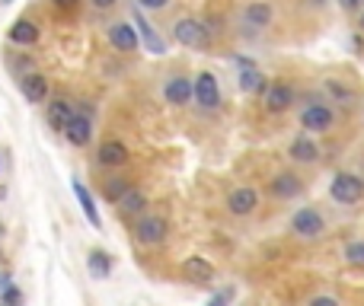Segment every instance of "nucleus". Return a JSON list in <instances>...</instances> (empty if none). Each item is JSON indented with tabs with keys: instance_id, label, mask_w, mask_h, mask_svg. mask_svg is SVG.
<instances>
[{
	"instance_id": "obj_1",
	"label": "nucleus",
	"mask_w": 364,
	"mask_h": 306,
	"mask_svg": "<svg viewBox=\"0 0 364 306\" xmlns=\"http://www.w3.org/2000/svg\"><path fill=\"white\" fill-rule=\"evenodd\" d=\"M132 236L141 249H157V246L166 243L170 236V220L164 214H141L132 226Z\"/></svg>"
},
{
	"instance_id": "obj_2",
	"label": "nucleus",
	"mask_w": 364,
	"mask_h": 306,
	"mask_svg": "<svg viewBox=\"0 0 364 306\" xmlns=\"http://www.w3.org/2000/svg\"><path fill=\"white\" fill-rule=\"evenodd\" d=\"M170 35H173V42H176V45H182V48L201 51V48H208V45H211V35H214V32L208 29L205 19L182 16V19H176V23L170 26Z\"/></svg>"
},
{
	"instance_id": "obj_3",
	"label": "nucleus",
	"mask_w": 364,
	"mask_h": 306,
	"mask_svg": "<svg viewBox=\"0 0 364 306\" xmlns=\"http://www.w3.org/2000/svg\"><path fill=\"white\" fill-rule=\"evenodd\" d=\"M106 38H109V45H112V51H119V55H134V51H141L138 26H134L132 19H115V23H109Z\"/></svg>"
},
{
	"instance_id": "obj_4",
	"label": "nucleus",
	"mask_w": 364,
	"mask_h": 306,
	"mask_svg": "<svg viewBox=\"0 0 364 306\" xmlns=\"http://www.w3.org/2000/svg\"><path fill=\"white\" fill-rule=\"evenodd\" d=\"M329 198H333L336 204H358L364 198V179L355 173L333 175V182H329Z\"/></svg>"
},
{
	"instance_id": "obj_5",
	"label": "nucleus",
	"mask_w": 364,
	"mask_h": 306,
	"mask_svg": "<svg viewBox=\"0 0 364 306\" xmlns=\"http://www.w3.org/2000/svg\"><path fill=\"white\" fill-rule=\"evenodd\" d=\"M233 64L240 67V74H237L240 89H243L246 96H265L269 80H265V74L256 67V61H252V58H246V55H237V58H233Z\"/></svg>"
},
{
	"instance_id": "obj_6",
	"label": "nucleus",
	"mask_w": 364,
	"mask_h": 306,
	"mask_svg": "<svg viewBox=\"0 0 364 306\" xmlns=\"http://www.w3.org/2000/svg\"><path fill=\"white\" fill-rule=\"evenodd\" d=\"M195 106H198L201 112H218L220 109V83L211 70L195 74Z\"/></svg>"
},
{
	"instance_id": "obj_7",
	"label": "nucleus",
	"mask_w": 364,
	"mask_h": 306,
	"mask_svg": "<svg viewBox=\"0 0 364 306\" xmlns=\"http://www.w3.org/2000/svg\"><path fill=\"white\" fill-rule=\"evenodd\" d=\"M61 134H64V141H68L70 147H90L93 144V134H96V119L74 109V115H70V121L64 125Z\"/></svg>"
},
{
	"instance_id": "obj_8",
	"label": "nucleus",
	"mask_w": 364,
	"mask_h": 306,
	"mask_svg": "<svg viewBox=\"0 0 364 306\" xmlns=\"http://www.w3.org/2000/svg\"><path fill=\"white\" fill-rule=\"evenodd\" d=\"M132 23L138 26V35H141V48H147L154 58H164L166 55V38L160 35L157 29L151 26V19H147V13L141 10L138 4H134V10H132Z\"/></svg>"
},
{
	"instance_id": "obj_9",
	"label": "nucleus",
	"mask_w": 364,
	"mask_h": 306,
	"mask_svg": "<svg viewBox=\"0 0 364 306\" xmlns=\"http://www.w3.org/2000/svg\"><path fill=\"white\" fill-rule=\"evenodd\" d=\"M6 42H10L13 48H36V45L42 42V26L32 16H16L13 26L6 29Z\"/></svg>"
},
{
	"instance_id": "obj_10",
	"label": "nucleus",
	"mask_w": 364,
	"mask_h": 306,
	"mask_svg": "<svg viewBox=\"0 0 364 306\" xmlns=\"http://www.w3.org/2000/svg\"><path fill=\"white\" fill-rule=\"evenodd\" d=\"M275 19V6L269 0H250V4L240 10V23L246 32H265Z\"/></svg>"
},
{
	"instance_id": "obj_11",
	"label": "nucleus",
	"mask_w": 364,
	"mask_h": 306,
	"mask_svg": "<svg viewBox=\"0 0 364 306\" xmlns=\"http://www.w3.org/2000/svg\"><path fill=\"white\" fill-rule=\"evenodd\" d=\"M323 230H326V220H323V214L316 207H301L291 217V233L297 239H316L323 236Z\"/></svg>"
},
{
	"instance_id": "obj_12",
	"label": "nucleus",
	"mask_w": 364,
	"mask_h": 306,
	"mask_svg": "<svg viewBox=\"0 0 364 306\" xmlns=\"http://www.w3.org/2000/svg\"><path fill=\"white\" fill-rule=\"evenodd\" d=\"M128 160H132V151L119 138H106L96 147V166L100 169H122V166H128Z\"/></svg>"
},
{
	"instance_id": "obj_13",
	"label": "nucleus",
	"mask_w": 364,
	"mask_h": 306,
	"mask_svg": "<svg viewBox=\"0 0 364 306\" xmlns=\"http://www.w3.org/2000/svg\"><path fill=\"white\" fill-rule=\"evenodd\" d=\"M164 102H170L176 109L195 102V80H188L186 74H170L164 83Z\"/></svg>"
},
{
	"instance_id": "obj_14",
	"label": "nucleus",
	"mask_w": 364,
	"mask_h": 306,
	"mask_svg": "<svg viewBox=\"0 0 364 306\" xmlns=\"http://www.w3.org/2000/svg\"><path fill=\"white\" fill-rule=\"evenodd\" d=\"M16 87H19V93H23V99L32 102V106H45V102H48V77L38 67L19 77Z\"/></svg>"
},
{
	"instance_id": "obj_15",
	"label": "nucleus",
	"mask_w": 364,
	"mask_h": 306,
	"mask_svg": "<svg viewBox=\"0 0 364 306\" xmlns=\"http://www.w3.org/2000/svg\"><path fill=\"white\" fill-rule=\"evenodd\" d=\"M333 121H336V112L326 106V102H310V106L301 112V128H304V131L323 134V131H329V128H333Z\"/></svg>"
},
{
	"instance_id": "obj_16",
	"label": "nucleus",
	"mask_w": 364,
	"mask_h": 306,
	"mask_svg": "<svg viewBox=\"0 0 364 306\" xmlns=\"http://www.w3.org/2000/svg\"><path fill=\"white\" fill-rule=\"evenodd\" d=\"M70 115H74V102H70L68 96H48V102H45V125H48L51 131L61 134L64 125L70 121Z\"/></svg>"
},
{
	"instance_id": "obj_17",
	"label": "nucleus",
	"mask_w": 364,
	"mask_h": 306,
	"mask_svg": "<svg viewBox=\"0 0 364 306\" xmlns=\"http://www.w3.org/2000/svg\"><path fill=\"white\" fill-rule=\"evenodd\" d=\"M70 192H74V198H77V204H80V211H83V217H87V224L93 226V230H102V214H100V204H96V198H93V192H90L87 185H83L80 179H70Z\"/></svg>"
},
{
	"instance_id": "obj_18",
	"label": "nucleus",
	"mask_w": 364,
	"mask_h": 306,
	"mask_svg": "<svg viewBox=\"0 0 364 306\" xmlns=\"http://www.w3.org/2000/svg\"><path fill=\"white\" fill-rule=\"evenodd\" d=\"M262 99H265V112L282 115V112H288V109L294 106L297 93H294L291 83H269V89H265Z\"/></svg>"
},
{
	"instance_id": "obj_19",
	"label": "nucleus",
	"mask_w": 364,
	"mask_h": 306,
	"mask_svg": "<svg viewBox=\"0 0 364 306\" xmlns=\"http://www.w3.org/2000/svg\"><path fill=\"white\" fill-rule=\"evenodd\" d=\"M256 207H259V192L252 185H240L227 195V211H230L233 217H250Z\"/></svg>"
},
{
	"instance_id": "obj_20",
	"label": "nucleus",
	"mask_w": 364,
	"mask_h": 306,
	"mask_svg": "<svg viewBox=\"0 0 364 306\" xmlns=\"http://www.w3.org/2000/svg\"><path fill=\"white\" fill-rule=\"evenodd\" d=\"M301 192H304V179L301 175H294V173H278V175H272L269 179V195L272 198H278V201H291V198H297Z\"/></svg>"
},
{
	"instance_id": "obj_21",
	"label": "nucleus",
	"mask_w": 364,
	"mask_h": 306,
	"mask_svg": "<svg viewBox=\"0 0 364 306\" xmlns=\"http://www.w3.org/2000/svg\"><path fill=\"white\" fill-rule=\"evenodd\" d=\"M147 207H151V198H147V192L144 188H138L134 185L132 192L125 195V198L115 204V211H119V217L122 220H138L141 214H147Z\"/></svg>"
},
{
	"instance_id": "obj_22",
	"label": "nucleus",
	"mask_w": 364,
	"mask_h": 306,
	"mask_svg": "<svg viewBox=\"0 0 364 306\" xmlns=\"http://www.w3.org/2000/svg\"><path fill=\"white\" fill-rule=\"evenodd\" d=\"M182 278L192 284H208V281H214V265L205 256H188L182 262Z\"/></svg>"
},
{
	"instance_id": "obj_23",
	"label": "nucleus",
	"mask_w": 364,
	"mask_h": 306,
	"mask_svg": "<svg viewBox=\"0 0 364 306\" xmlns=\"http://www.w3.org/2000/svg\"><path fill=\"white\" fill-rule=\"evenodd\" d=\"M288 156L294 163L310 166V163L320 160V147H316V141H310V138H294V141H291V147H288Z\"/></svg>"
},
{
	"instance_id": "obj_24",
	"label": "nucleus",
	"mask_w": 364,
	"mask_h": 306,
	"mask_svg": "<svg viewBox=\"0 0 364 306\" xmlns=\"http://www.w3.org/2000/svg\"><path fill=\"white\" fill-rule=\"evenodd\" d=\"M87 271L93 281H106V278L112 275V256H109L106 249H93L87 256Z\"/></svg>"
},
{
	"instance_id": "obj_25",
	"label": "nucleus",
	"mask_w": 364,
	"mask_h": 306,
	"mask_svg": "<svg viewBox=\"0 0 364 306\" xmlns=\"http://www.w3.org/2000/svg\"><path fill=\"white\" fill-rule=\"evenodd\" d=\"M132 188H134V182L128 179V175H109L106 185H102V198H106L109 204H119V201L125 198Z\"/></svg>"
},
{
	"instance_id": "obj_26",
	"label": "nucleus",
	"mask_w": 364,
	"mask_h": 306,
	"mask_svg": "<svg viewBox=\"0 0 364 306\" xmlns=\"http://www.w3.org/2000/svg\"><path fill=\"white\" fill-rule=\"evenodd\" d=\"M6 67H10V74L16 77H23V74H29V70H36V58L32 55H26L23 48L19 51H10V55H6Z\"/></svg>"
},
{
	"instance_id": "obj_27",
	"label": "nucleus",
	"mask_w": 364,
	"mask_h": 306,
	"mask_svg": "<svg viewBox=\"0 0 364 306\" xmlns=\"http://www.w3.org/2000/svg\"><path fill=\"white\" fill-rule=\"evenodd\" d=\"M323 93H326L333 102H342V106H352V102H355V93L348 87H342L339 80H326V83H323Z\"/></svg>"
},
{
	"instance_id": "obj_28",
	"label": "nucleus",
	"mask_w": 364,
	"mask_h": 306,
	"mask_svg": "<svg viewBox=\"0 0 364 306\" xmlns=\"http://www.w3.org/2000/svg\"><path fill=\"white\" fill-rule=\"evenodd\" d=\"M346 262L355 268H364V243H348L346 246Z\"/></svg>"
},
{
	"instance_id": "obj_29",
	"label": "nucleus",
	"mask_w": 364,
	"mask_h": 306,
	"mask_svg": "<svg viewBox=\"0 0 364 306\" xmlns=\"http://www.w3.org/2000/svg\"><path fill=\"white\" fill-rule=\"evenodd\" d=\"M0 303H10V306H23V290L16 284H10L6 290H0Z\"/></svg>"
},
{
	"instance_id": "obj_30",
	"label": "nucleus",
	"mask_w": 364,
	"mask_h": 306,
	"mask_svg": "<svg viewBox=\"0 0 364 306\" xmlns=\"http://www.w3.org/2000/svg\"><path fill=\"white\" fill-rule=\"evenodd\" d=\"M134 4H138L144 13H160V10H166L173 0H134Z\"/></svg>"
},
{
	"instance_id": "obj_31",
	"label": "nucleus",
	"mask_w": 364,
	"mask_h": 306,
	"mask_svg": "<svg viewBox=\"0 0 364 306\" xmlns=\"http://www.w3.org/2000/svg\"><path fill=\"white\" fill-rule=\"evenodd\" d=\"M233 300V288H224V290H218V294L208 300V306H230Z\"/></svg>"
},
{
	"instance_id": "obj_32",
	"label": "nucleus",
	"mask_w": 364,
	"mask_h": 306,
	"mask_svg": "<svg viewBox=\"0 0 364 306\" xmlns=\"http://www.w3.org/2000/svg\"><path fill=\"white\" fill-rule=\"evenodd\" d=\"M51 6L61 13H77L80 10V0H51Z\"/></svg>"
},
{
	"instance_id": "obj_33",
	"label": "nucleus",
	"mask_w": 364,
	"mask_h": 306,
	"mask_svg": "<svg viewBox=\"0 0 364 306\" xmlns=\"http://www.w3.org/2000/svg\"><path fill=\"white\" fill-rule=\"evenodd\" d=\"M339 6L346 13H361L364 10V0H339Z\"/></svg>"
},
{
	"instance_id": "obj_34",
	"label": "nucleus",
	"mask_w": 364,
	"mask_h": 306,
	"mask_svg": "<svg viewBox=\"0 0 364 306\" xmlns=\"http://www.w3.org/2000/svg\"><path fill=\"white\" fill-rule=\"evenodd\" d=\"M90 6L100 10V13H106V10H112V6H119V0H90Z\"/></svg>"
},
{
	"instance_id": "obj_35",
	"label": "nucleus",
	"mask_w": 364,
	"mask_h": 306,
	"mask_svg": "<svg viewBox=\"0 0 364 306\" xmlns=\"http://www.w3.org/2000/svg\"><path fill=\"white\" fill-rule=\"evenodd\" d=\"M307 306H339V300H336V297H326V294H323V297H314V300H310Z\"/></svg>"
},
{
	"instance_id": "obj_36",
	"label": "nucleus",
	"mask_w": 364,
	"mask_h": 306,
	"mask_svg": "<svg viewBox=\"0 0 364 306\" xmlns=\"http://www.w3.org/2000/svg\"><path fill=\"white\" fill-rule=\"evenodd\" d=\"M13 284V278H10V271H0V290H6Z\"/></svg>"
},
{
	"instance_id": "obj_37",
	"label": "nucleus",
	"mask_w": 364,
	"mask_h": 306,
	"mask_svg": "<svg viewBox=\"0 0 364 306\" xmlns=\"http://www.w3.org/2000/svg\"><path fill=\"white\" fill-rule=\"evenodd\" d=\"M352 48H355V51H358V55H361V48H364V42H361V35H352Z\"/></svg>"
},
{
	"instance_id": "obj_38",
	"label": "nucleus",
	"mask_w": 364,
	"mask_h": 306,
	"mask_svg": "<svg viewBox=\"0 0 364 306\" xmlns=\"http://www.w3.org/2000/svg\"><path fill=\"white\" fill-rule=\"evenodd\" d=\"M304 4H307V6H316V10H320V6H326V0H304Z\"/></svg>"
},
{
	"instance_id": "obj_39",
	"label": "nucleus",
	"mask_w": 364,
	"mask_h": 306,
	"mask_svg": "<svg viewBox=\"0 0 364 306\" xmlns=\"http://www.w3.org/2000/svg\"><path fill=\"white\" fill-rule=\"evenodd\" d=\"M358 29H361V32H364V10H361V13H358Z\"/></svg>"
},
{
	"instance_id": "obj_40",
	"label": "nucleus",
	"mask_w": 364,
	"mask_h": 306,
	"mask_svg": "<svg viewBox=\"0 0 364 306\" xmlns=\"http://www.w3.org/2000/svg\"><path fill=\"white\" fill-rule=\"evenodd\" d=\"M0 4H13V0H0Z\"/></svg>"
},
{
	"instance_id": "obj_41",
	"label": "nucleus",
	"mask_w": 364,
	"mask_h": 306,
	"mask_svg": "<svg viewBox=\"0 0 364 306\" xmlns=\"http://www.w3.org/2000/svg\"><path fill=\"white\" fill-rule=\"evenodd\" d=\"M0 169H4V163H0Z\"/></svg>"
},
{
	"instance_id": "obj_42",
	"label": "nucleus",
	"mask_w": 364,
	"mask_h": 306,
	"mask_svg": "<svg viewBox=\"0 0 364 306\" xmlns=\"http://www.w3.org/2000/svg\"><path fill=\"white\" fill-rule=\"evenodd\" d=\"M0 256H4V249H0Z\"/></svg>"
}]
</instances>
